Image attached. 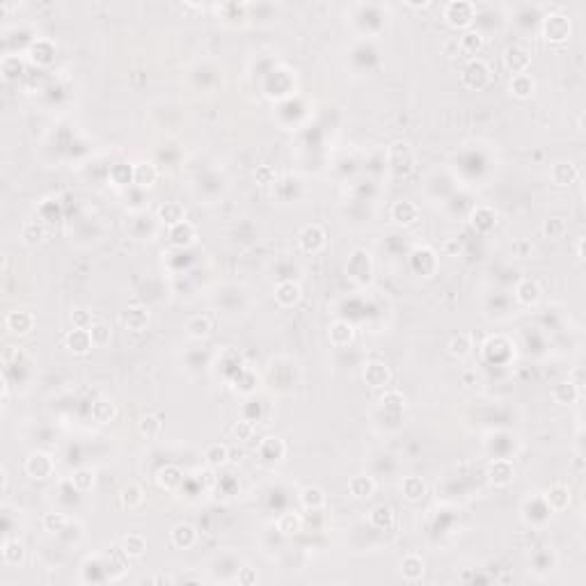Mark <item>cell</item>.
<instances>
[{
    "mask_svg": "<svg viewBox=\"0 0 586 586\" xmlns=\"http://www.w3.org/2000/svg\"><path fill=\"white\" fill-rule=\"evenodd\" d=\"M549 179H552V183L559 185V188H568V185L577 183V179H580V170H577L575 163L559 161L549 168Z\"/></svg>",
    "mask_w": 586,
    "mask_h": 586,
    "instance_id": "ffe728a7",
    "label": "cell"
},
{
    "mask_svg": "<svg viewBox=\"0 0 586 586\" xmlns=\"http://www.w3.org/2000/svg\"><path fill=\"white\" fill-rule=\"evenodd\" d=\"M540 298H543V287L538 280H534V277H523V280L516 284V300L523 307L538 305Z\"/></svg>",
    "mask_w": 586,
    "mask_h": 586,
    "instance_id": "9a60e30c",
    "label": "cell"
},
{
    "mask_svg": "<svg viewBox=\"0 0 586 586\" xmlns=\"http://www.w3.org/2000/svg\"><path fill=\"white\" fill-rule=\"evenodd\" d=\"M239 584H243V586H252V584H256V570L250 568V566L241 568V570H239Z\"/></svg>",
    "mask_w": 586,
    "mask_h": 586,
    "instance_id": "91938a15",
    "label": "cell"
},
{
    "mask_svg": "<svg viewBox=\"0 0 586 586\" xmlns=\"http://www.w3.org/2000/svg\"><path fill=\"white\" fill-rule=\"evenodd\" d=\"M71 485H74V490H78V492H92L97 485L94 469H90V467L76 469L74 474H71Z\"/></svg>",
    "mask_w": 586,
    "mask_h": 586,
    "instance_id": "bcb514c9",
    "label": "cell"
},
{
    "mask_svg": "<svg viewBox=\"0 0 586 586\" xmlns=\"http://www.w3.org/2000/svg\"><path fill=\"white\" fill-rule=\"evenodd\" d=\"M584 243H586V239L580 236V239H577V259L580 261H584Z\"/></svg>",
    "mask_w": 586,
    "mask_h": 586,
    "instance_id": "be15d7a7",
    "label": "cell"
},
{
    "mask_svg": "<svg viewBox=\"0 0 586 586\" xmlns=\"http://www.w3.org/2000/svg\"><path fill=\"white\" fill-rule=\"evenodd\" d=\"M232 435H234V440H236V442H243V445H245V442L252 440V435H254V424H252V421H250V419H241V421H236L234 428H232Z\"/></svg>",
    "mask_w": 586,
    "mask_h": 586,
    "instance_id": "9f6ffc18",
    "label": "cell"
},
{
    "mask_svg": "<svg viewBox=\"0 0 586 586\" xmlns=\"http://www.w3.org/2000/svg\"><path fill=\"white\" fill-rule=\"evenodd\" d=\"M476 19V7L467 3V0H452L445 5V21L454 30H469V26Z\"/></svg>",
    "mask_w": 586,
    "mask_h": 586,
    "instance_id": "5b68a950",
    "label": "cell"
},
{
    "mask_svg": "<svg viewBox=\"0 0 586 586\" xmlns=\"http://www.w3.org/2000/svg\"><path fill=\"white\" fill-rule=\"evenodd\" d=\"M369 525L378 532H392L396 525V513L387 504H378L369 513Z\"/></svg>",
    "mask_w": 586,
    "mask_h": 586,
    "instance_id": "4316f807",
    "label": "cell"
},
{
    "mask_svg": "<svg viewBox=\"0 0 586 586\" xmlns=\"http://www.w3.org/2000/svg\"><path fill=\"white\" fill-rule=\"evenodd\" d=\"M3 490H7V472L3 469Z\"/></svg>",
    "mask_w": 586,
    "mask_h": 586,
    "instance_id": "03108f58",
    "label": "cell"
},
{
    "mask_svg": "<svg viewBox=\"0 0 586 586\" xmlns=\"http://www.w3.org/2000/svg\"><path fill=\"white\" fill-rule=\"evenodd\" d=\"M117 497H119L121 509L133 511V509H138L142 502H145V490H142L138 483H124Z\"/></svg>",
    "mask_w": 586,
    "mask_h": 586,
    "instance_id": "74e56055",
    "label": "cell"
},
{
    "mask_svg": "<svg viewBox=\"0 0 586 586\" xmlns=\"http://www.w3.org/2000/svg\"><path fill=\"white\" fill-rule=\"evenodd\" d=\"M327 245V234L321 225L312 223L305 225L303 230L298 232V247L307 254H319L321 250Z\"/></svg>",
    "mask_w": 586,
    "mask_h": 586,
    "instance_id": "9c48e42d",
    "label": "cell"
},
{
    "mask_svg": "<svg viewBox=\"0 0 586 586\" xmlns=\"http://www.w3.org/2000/svg\"><path fill=\"white\" fill-rule=\"evenodd\" d=\"M543 502H545L547 511H554V513H561L566 511L570 504H573V492H570L568 485L563 483H554L543 492Z\"/></svg>",
    "mask_w": 586,
    "mask_h": 586,
    "instance_id": "4fadbf2b",
    "label": "cell"
},
{
    "mask_svg": "<svg viewBox=\"0 0 586 586\" xmlns=\"http://www.w3.org/2000/svg\"><path fill=\"white\" fill-rule=\"evenodd\" d=\"M211 332H213V321L206 316V314H195V316H190L185 321V334H188L190 339L202 341L209 337Z\"/></svg>",
    "mask_w": 586,
    "mask_h": 586,
    "instance_id": "d6a6232c",
    "label": "cell"
},
{
    "mask_svg": "<svg viewBox=\"0 0 586 586\" xmlns=\"http://www.w3.org/2000/svg\"><path fill=\"white\" fill-rule=\"evenodd\" d=\"M426 492H428L426 481L421 476H405L401 481V495H403L405 502L417 504L426 497Z\"/></svg>",
    "mask_w": 586,
    "mask_h": 586,
    "instance_id": "e575fe53",
    "label": "cell"
},
{
    "mask_svg": "<svg viewBox=\"0 0 586 586\" xmlns=\"http://www.w3.org/2000/svg\"><path fill=\"white\" fill-rule=\"evenodd\" d=\"M362 378L371 390H385L392 383V371L381 360H369L362 369Z\"/></svg>",
    "mask_w": 586,
    "mask_h": 586,
    "instance_id": "8fae6325",
    "label": "cell"
},
{
    "mask_svg": "<svg viewBox=\"0 0 586 586\" xmlns=\"http://www.w3.org/2000/svg\"><path fill=\"white\" fill-rule=\"evenodd\" d=\"M64 346H67L69 353H74V355H88L92 348H94V341H92L90 330L74 327V330L64 337Z\"/></svg>",
    "mask_w": 586,
    "mask_h": 586,
    "instance_id": "484cf974",
    "label": "cell"
},
{
    "mask_svg": "<svg viewBox=\"0 0 586 586\" xmlns=\"http://www.w3.org/2000/svg\"><path fill=\"white\" fill-rule=\"evenodd\" d=\"M199 481L204 483V488H213V485L218 483V478H216V474H213V472H211V467H209V469L199 472Z\"/></svg>",
    "mask_w": 586,
    "mask_h": 586,
    "instance_id": "94428289",
    "label": "cell"
},
{
    "mask_svg": "<svg viewBox=\"0 0 586 586\" xmlns=\"http://www.w3.org/2000/svg\"><path fill=\"white\" fill-rule=\"evenodd\" d=\"M256 390V376L250 369H239V374L234 376V392H241V394H252Z\"/></svg>",
    "mask_w": 586,
    "mask_h": 586,
    "instance_id": "f5cc1de1",
    "label": "cell"
},
{
    "mask_svg": "<svg viewBox=\"0 0 586 586\" xmlns=\"http://www.w3.org/2000/svg\"><path fill=\"white\" fill-rule=\"evenodd\" d=\"M540 32L549 44H566L570 32H573V23L566 14L561 12H549L540 23Z\"/></svg>",
    "mask_w": 586,
    "mask_h": 586,
    "instance_id": "277c9868",
    "label": "cell"
},
{
    "mask_svg": "<svg viewBox=\"0 0 586 586\" xmlns=\"http://www.w3.org/2000/svg\"><path fill=\"white\" fill-rule=\"evenodd\" d=\"M469 225L478 234H490L497 227V211L492 206H476L469 213Z\"/></svg>",
    "mask_w": 586,
    "mask_h": 586,
    "instance_id": "44dd1931",
    "label": "cell"
},
{
    "mask_svg": "<svg viewBox=\"0 0 586 586\" xmlns=\"http://www.w3.org/2000/svg\"><path fill=\"white\" fill-rule=\"evenodd\" d=\"M156 483H159V488L165 490V492L179 490V488H181V483H183V472H181V467H176V465H163L159 472H156Z\"/></svg>",
    "mask_w": 586,
    "mask_h": 586,
    "instance_id": "f1b7e54d",
    "label": "cell"
},
{
    "mask_svg": "<svg viewBox=\"0 0 586 586\" xmlns=\"http://www.w3.org/2000/svg\"><path fill=\"white\" fill-rule=\"evenodd\" d=\"M69 525V518L64 516V513L55 511V513H46L44 516V529L48 534H62L64 529H67Z\"/></svg>",
    "mask_w": 586,
    "mask_h": 586,
    "instance_id": "11a10c76",
    "label": "cell"
},
{
    "mask_svg": "<svg viewBox=\"0 0 586 586\" xmlns=\"http://www.w3.org/2000/svg\"><path fill=\"white\" fill-rule=\"evenodd\" d=\"M456 46H458V53L463 55V58L474 60L476 55L483 51L485 37H483V32H478V30H474V28H469V30H465L461 34V39L456 41Z\"/></svg>",
    "mask_w": 586,
    "mask_h": 586,
    "instance_id": "2e32d148",
    "label": "cell"
},
{
    "mask_svg": "<svg viewBox=\"0 0 586 586\" xmlns=\"http://www.w3.org/2000/svg\"><path fill=\"white\" fill-rule=\"evenodd\" d=\"M381 408L387 412H403L405 396L398 390H385V394L381 396Z\"/></svg>",
    "mask_w": 586,
    "mask_h": 586,
    "instance_id": "db71d44e",
    "label": "cell"
},
{
    "mask_svg": "<svg viewBox=\"0 0 586 586\" xmlns=\"http://www.w3.org/2000/svg\"><path fill=\"white\" fill-rule=\"evenodd\" d=\"M204 463L206 467L211 469H220L230 463V447L223 445V442H213L204 449Z\"/></svg>",
    "mask_w": 586,
    "mask_h": 586,
    "instance_id": "d590c367",
    "label": "cell"
},
{
    "mask_svg": "<svg viewBox=\"0 0 586 586\" xmlns=\"http://www.w3.org/2000/svg\"><path fill=\"white\" fill-rule=\"evenodd\" d=\"M390 218L394 220V225L398 227H412V225H417V220H419V206L410 202V199H398V202L392 204Z\"/></svg>",
    "mask_w": 586,
    "mask_h": 586,
    "instance_id": "5bb4252c",
    "label": "cell"
},
{
    "mask_svg": "<svg viewBox=\"0 0 586 586\" xmlns=\"http://www.w3.org/2000/svg\"><path fill=\"white\" fill-rule=\"evenodd\" d=\"M0 74L7 83L19 81L21 74H23V60L19 55H5L3 62H0Z\"/></svg>",
    "mask_w": 586,
    "mask_h": 586,
    "instance_id": "7dc6e473",
    "label": "cell"
},
{
    "mask_svg": "<svg viewBox=\"0 0 586 586\" xmlns=\"http://www.w3.org/2000/svg\"><path fill=\"white\" fill-rule=\"evenodd\" d=\"M119 547L124 549V554L128 559H140V556H145L147 552V538L142 534H126L124 538H121Z\"/></svg>",
    "mask_w": 586,
    "mask_h": 586,
    "instance_id": "ee69618b",
    "label": "cell"
},
{
    "mask_svg": "<svg viewBox=\"0 0 586 586\" xmlns=\"http://www.w3.org/2000/svg\"><path fill=\"white\" fill-rule=\"evenodd\" d=\"M69 321H71V325L81 327V330H90L92 323H94V319H92V312L85 310V307H76V310L69 314Z\"/></svg>",
    "mask_w": 586,
    "mask_h": 586,
    "instance_id": "6f0895ef",
    "label": "cell"
},
{
    "mask_svg": "<svg viewBox=\"0 0 586 586\" xmlns=\"http://www.w3.org/2000/svg\"><path fill=\"white\" fill-rule=\"evenodd\" d=\"M442 252H445L447 256H454V254L461 252V245L456 241H445L442 243Z\"/></svg>",
    "mask_w": 586,
    "mask_h": 586,
    "instance_id": "6125c7cd",
    "label": "cell"
},
{
    "mask_svg": "<svg viewBox=\"0 0 586 586\" xmlns=\"http://www.w3.org/2000/svg\"><path fill=\"white\" fill-rule=\"evenodd\" d=\"M502 64L509 74H527V69L532 67V51L525 48L523 44H509L502 51Z\"/></svg>",
    "mask_w": 586,
    "mask_h": 586,
    "instance_id": "52a82bcc",
    "label": "cell"
},
{
    "mask_svg": "<svg viewBox=\"0 0 586 586\" xmlns=\"http://www.w3.org/2000/svg\"><path fill=\"white\" fill-rule=\"evenodd\" d=\"M428 5H431V3H408V7H414V10H419V7L424 10V7H428Z\"/></svg>",
    "mask_w": 586,
    "mask_h": 586,
    "instance_id": "e7e4bbea",
    "label": "cell"
},
{
    "mask_svg": "<svg viewBox=\"0 0 586 586\" xmlns=\"http://www.w3.org/2000/svg\"><path fill=\"white\" fill-rule=\"evenodd\" d=\"M472 348H474V344H472V337L467 332H461V334H454V337L449 339L447 353L452 355L454 360H465V357L472 355Z\"/></svg>",
    "mask_w": 586,
    "mask_h": 586,
    "instance_id": "7bdbcfd3",
    "label": "cell"
},
{
    "mask_svg": "<svg viewBox=\"0 0 586 586\" xmlns=\"http://www.w3.org/2000/svg\"><path fill=\"white\" fill-rule=\"evenodd\" d=\"M149 321H152V314H149V310L145 305H131L126 307L124 314H121V325L126 327L128 332H145L149 327Z\"/></svg>",
    "mask_w": 586,
    "mask_h": 586,
    "instance_id": "7c38bea8",
    "label": "cell"
},
{
    "mask_svg": "<svg viewBox=\"0 0 586 586\" xmlns=\"http://www.w3.org/2000/svg\"><path fill=\"white\" fill-rule=\"evenodd\" d=\"M348 492H351V497H355V499H369V497H374V492H376L374 476H369V474H355L351 481H348Z\"/></svg>",
    "mask_w": 586,
    "mask_h": 586,
    "instance_id": "8d00e7d4",
    "label": "cell"
},
{
    "mask_svg": "<svg viewBox=\"0 0 586 586\" xmlns=\"http://www.w3.org/2000/svg\"><path fill=\"white\" fill-rule=\"evenodd\" d=\"M256 454H259V458L263 463H280L284 456H287V445H284V440L277 438V435H268V438H263L259 442Z\"/></svg>",
    "mask_w": 586,
    "mask_h": 586,
    "instance_id": "ac0fdd59",
    "label": "cell"
},
{
    "mask_svg": "<svg viewBox=\"0 0 586 586\" xmlns=\"http://www.w3.org/2000/svg\"><path fill=\"white\" fill-rule=\"evenodd\" d=\"M90 334H92V341H94L97 348H105L112 339V327H110V323H105V321H94L90 327Z\"/></svg>",
    "mask_w": 586,
    "mask_h": 586,
    "instance_id": "816d5d0a",
    "label": "cell"
},
{
    "mask_svg": "<svg viewBox=\"0 0 586 586\" xmlns=\"http://www.w3.org/2000/svg\"><path fill=\"white\" fill-rule=\"evenodd\" d=\"M110 183H115L117 188H124V185L133 183V163H115L108 172Z\"/></svg>",
    "mask_w": 586,
    "mask_h": 586,
    "instance_id": "c3c4849f",
    "label": "cell"
},
{
    "mask_svg": "<svg viewBox=\"0 0 586 586\" xmlns=\"http://www.w3.org/2000/svg\"><path fill=\"white\" fill-rule=\"evenodd\" d=\"M168 241L172 243L174 247H190L192 243L197 241L195 225L188 223V220H183V223L170 227V230H168Z\"/></svg>",
    "mask_w": 586,
    "mask_h": 586,
    "instance_id": "d4e9b609",
    "label": "cell"
},
{
    "mask_svg": "<svg viewBox=\"0 0 586 586\" xmlns=\"http://www.w3.org/2000/svg\"><path fill=\"white\" fill-rule=\"evenodd\" d=\"M28 55H30V60L37 64V67H48V64H53L55 60V44L51 39H37L30 44Z\"/></svg>",
    "mask_w": 586,
    "mask_h": 586,
    "instance_id": "1f68e13d",
    "label": "cell"
},
{
    "mask_svg": "<svg viewBox=\"0 0 586 586\" xmlns=\"http://www.w3.org/2000/svg\"><path fill=\"white\" fill-rule=\"evenodd\" d=\"M170 540H172L176 549H190L197 543V529L181 520V523L172 525V529H170Z\"/></svg>",
    "mask_w": 586,
    "mask_h": 586,
    "instance_id": "603a6c76",
    "label": "cell"
},
{
    "mask_svg": "<svg viewBox=\"0 0 586 586\" xmlns=\"http://www.w3.org/2000/svg\"><path fill=\"white\" fill-rule=\"evenodd\" d=\"M387 165H390V172L398 179H405L414 172V152L408 142L405 140L392 142L387 149Z\"/></svg>",
    "mask_w": 586,
    "mask_h": 586,
    "instance_id": "6da1fadb",
    "label": "cell"
},
{
    "mask_svg": "<svg viewBox=\"0 0 586 586\" xmlns=\"http://www.w3.org/2000/svg\"><path fill=\"white\" fill-rule=\"evenodd\" d=\"M254 179H256V183H261V185H270V183H275V170H273V168H268V165L256 168V170H254Z\"/></svg>",
    "mask_w": 586,
    "mask_h": 586,
    "instance_id": "680465c9",
    "label": "cell"
},
{
    "mask_svg": "<svg viewBox=\"0 0 586 586\" xmlns=\"http://www.w3.org/2000/svg\"><path fill=\"white\" fill-rule=\"evenodd\" d=\"M159 181V168L152 161H138L133 163V183L140 188H152Z\"/></svg>",
    "mask_w": 586,
    "mask_h": 586,
    "instance_id": "f546056e",
    "label": "cell"
},
{
    "mask_svg": "<svg viewBox=\"0 0 586 586\" xmlns=\"http://www.w3.org/2000/svg\"><path fill=\"white\" fill-rule=\"evenodd\" d=\"M300 300H303V287L293 280H284L275 287V303L289 310V307H296Z\"/></svg>",
    "mask_w": 586,
    "mask_h": 586,
    "instance_id": "7402d4cb",
    "label": "cell"
},
{
    "mask_svg": "<svg viewBox=\"0 0 586 586\" xmlns=\"http://www.w3.org/2000/svg\"><path fill=\"white\" fill-rule=\"evenodd\" d=\"M327 339L334 348H346L355 341V325L348 323V321H332L330 327H327Z\"/></svg>",
    "mask_w": 586,
    "mask_h": 586,
    "instance_id": "d6986e66",
    "label": "cell"
},
{
    "mask_svg": "<svg viewBox=\"0 0 586 586\" xmlns=\"http://www.w3.org/2000/svg\"><path fill=\"white\" fill-rule=\"evenodd\" d=\"M509 92L516 99H520V101H527V99H532L534 97V92H536V81L529 74H518V76H513L511 78V83H509Z\"/></svg>",
    "mask_w": 586,
    "mask_h": 586,
    "instance_id": "f35d334b",
    "label": "cell"
},
{
    "mask_svg": "<svg viewBox=\"0 0 586 586\" xmlns=\"http://www.w3.org/2000/svg\"><path fill=\"white\" fill-rule=\"evenodd\" d=\"M540 232L547 241H561L568 232V225L563 218H547V220H543Z\"/></svg>",
    "mask_w": 586,
    "mask_h": 586,
    "instance_id": "681fc988",
    "label": "cell"
},
{
    "mask_svg": "<svg viewBox=\"0 0 586 586\" xmlns=\"http://www.w3.org/2000/svg\"><path fill=\"white\" fill-rule=\"evenodd\" d=\"M549 396H552V401L556 405H573V403L580 401L582 392L573 381H561L549 390Z\"/></svg>",
    "mask_w": 586,
    "mask_h": 586,
    "instance_id": "83f0119b",
    "label": "cell"
},
{
    "mask_svg": "<svg viewBox=\"0 0 586 586\" xmlns=\"http://www.w3.org/2000/svg\"><path fill=\"white\" fill-rule=\"evenodd\" d=\"M490 81H492V71L488 67V62H483L481 58L467 60V64L461 71V85L472 92L485 90L490 85Z\"/></svg>",
    "mask_w": 586,
    "mask_h": 586,
    "instance_id": "3957f363",
    "label": "cell"
},
{
    "mask_svg": "<svg viewBox=\"0 0 586 586\" xmlns=\"http://www.w3.org/2000/svg\"><path fill=\"white\" fill-rule=\"evenodd\" d=\"M401 577L405 582H419L424 577V559L419 554H408L401 559Z\"/></svg>",
    "mask_w": 586,
    "mask_h": 586,
    "instance_id": "60d3db41",
    "label": "cell"
},
{
    "mask_svg": "<svg viewBox=\"0 0 586 586\" xmlns=\"http://www.w3.org/2000/svg\"><path fill=\"white\" fill-rule=\"evenodd\" d=\"M346 273L351 277V282H355L357 287H367V284L374 280V261H371V254L364 247H355L351 256H348L346 263Z\"/></svg>",
    "mask_w": 586,
    "mask_h": 586,
    "instance_id": "7a4b0ae2",
    "label": "cell"
},
{
    "mask_svg": "<svg viewBox=\"0 0 586 586\" xmlns=\"http://www.w3.org/2000/svg\"><path fill=\"white\" fill-rule=\"evenodd\" d=\"M277 532L282 536H296L303 532V518L298 513H282L277 520Z\"/></svg>",
    "mask_w": 586,
    "mask_h": 586,
    "instance_id": "f907efd6",
    "label": "cell"
},
{
    "mask_svg": "<svg viewBox=\"0 0 586 586\" xmlns=\"http://www.w3.org/2000/svg\"><path fill=\"white\" fill-rule=\"evenodd\" d=\"M5 327L12 334H19V337H26V334L32 332L34 327V316L32 312L28 310H14L5 316Z\"/></svg>",
    "mask_w": 586,
    "mask_h": 586,
    "instance_id": "e0dca14e",
    "label": "cell"
},
{
    "mask_svg": "<svg viewBox=\"0 0 586 586\" xmlns=\"http://www.w3.org/2000/svg\"><path fill=\"white\" fill-rule=\"evenodd\" d=\"M485 476H488L490 485H495V488H506L516 478V465L509 458H495L485 467Z\"/></svg>",
    "mask_w": 586,
    "mask_h": 586,
    "instance_id": "30bf717a",
    "label": "cell"
},
{
    "mask_svg": "<svg viewBox=\"0 0 586 586\" xmlns=\"http://www.w3.org/2000/svg\"><path fill=\"white\" fill-rule=\"evenodd\" d=\"M298 502H300V506H303V509H307V511H321V509L325 506L327 497H325V490L321 488V485L310 483V485H303V488H300V492H298Z\"/></svg>",
    "mask_w": 586,
    "mask_h": 586,
    "instance_id": "cb8c5ba5",
    "label": "cell"
},
{
    "mask_svg": "<svg viewBox=\"0 0 586 586\" xmlns=\"http://www.w3.org/2000/svg\"><path fill=\"white\" fill-rule=\"evenodd\" d=\"M92 419L97 421V424H110V421L117 419V405L110 401V398H97L94 403H92Z\"/></svg>",
    "mask_w": 586,
    "mask_h": 586,
    "instance_id": "b9f144b4",
    "label": "cell"
},
{
    "mask_svg": "<svg viewBox=\"0 0 586 586\" xmlns=\"http://www.w3.org/2000/svg\"><path fill=\"white\" fill-rule=\"evenodd\" d=\"M0 559H3L5 566L10 568H19L23 566L26 561V547L21 540H12V538H5L3 547H0Z\"/></svg>",
    "mask_w": 586,
    "mask_h": 586,
    "instance_id": "4dcf8cb0",
    "label": "cell"
},
{
    "mask_svg": "<svg viewBox=\"0 0 586 586\" xmlns=\"http://www.w3.org/2000/svg\"><path fill=\"white\" fill-rule=\"evenodd\" d=\"M46 239H48V232L39 220H28V223H23V227H21V241H23V245L28 247H37Z\"/></svg>",
    "mask_w": 586,
    "mask_h": 586,
    "instance_id": "836d02e7",
    "label": "cell"
},
{
    "mask_svg": "<svg viewBox=\"0 0 586 586\" xmlns=\"http://www.w3.org/2000/svg\"><path fill=\"white\" fill-rule=\"evenodd\" d=\"M138 433L142 435L145 440H156L159 435L163 433V421L159 414H142V417L138 419Z\"/></svg>",
    "mask_w": 586,
    "mask_h": 586,
    "instance_id": "f6af8a7d",
    "label": "cell"
},
{
    "mask_svg": "<svg viewBox=\"0 0 586 586\" xmlns=\"http://www.w3.org/2000/svg\"><path fill=\"white\" fill-rule=\"evenodd\" d=\"M156 216H159L161 223L170 230V227L183 223V220H185V209H183V204H179V202H165V204L159 206Z\"/></svg>",
    "mask_w": 586,
    "mask_h": 586,
    "instance_id": "ab89813d",
    "label": "cell"
},
{
    "mask_svg": "<svg viewBox=\"0 0 586 586\" xmlns=\"http://www.w3.org/2000/svg\"><path fill=\"white\" fill-rule=\"evenodd\" d=\"M440 268V259L438 252L428 245H417L410 252V270L419 277H433Z\"/></svg>",
    "mask_w": 586,
    "mask_h": 586,
    "instance_id": "8992f818",
    "label": "cell"
},
{
    "mask_svg": "<svg viewBox=\"0 0 586 586\" xmlns=\"http://www.w3.org/2000/svg\"><path fill=\"white\" fill-rule=\"evenodd\" d=\"M23 469L28 476L34 478V481H44V478L53 476L55 461H53V456L46 452H32V454H28Z\"/></svg>",
    "mask_w": 586,
    "mask_h": 586,
    "instance_id": "ba28073f",
    "label": "cell"
}]
</instances>
